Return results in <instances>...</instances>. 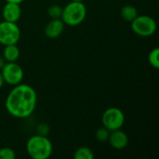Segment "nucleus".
<instances>
[{
	"mask_svg": "<svg viewBox=\"0 0 159 159\" xmlns=\"http://www.w3.org/2000/svg\"><path fill=\"white\" fill-rule=\"evenodd\" d=\"M37 94L30 85L18 84L13 87L6 98L5 107L7 113L16 118H27L35 110Z\"/></svg>",
	"mask_w": 159,
	"mask_h": 159,
	"instance_id": "f257e3e1",
	"label": "nucleus"
},
{
	"mask_svg": "<svg viewBox=\"0 0 159 159\" xmlns=\"http://www.w3.org/2000/svg\"><path fill=\"white\" fill-rule=\"evenodd\" d=\"M26 151L31 158L48 159L52 154L53 146L47 136L37 134L29 138L26 143Z\"/></svg>",
	"mask_w": 159,
	"mask_h": 159,
	"instance_id": "f03ea898",
	"label": "nucleus"
},
{
	"mask_svg": "<svg viewBox=\"0 0 159 159\" xmlns=\"http://www.w3.org/2000/svg\"><path fill=\"white\" fill-rule=\"evenodd\" d=\"M87 16V7L83 2L71 1L63 8L61 20L65 25L77 26L81 24Z\"/></svg>",
	"mask_w": 159,
	"mask_h": 159,
	"instance_id": "7ed1b4c3",
	"label": "nucleus"
},
{
	"mask_svg": "<svg viewBox=\"0 0 159 159\" xmlns=\"http://www.w3.org/2000/svg\"><path fill=\"white\" fill-rule=\"evenodd\" d=\"M130 23L133 33L139 36L148 37L157 31L156 20L148 15H138Z\"/></svg>",
	"mask_w": 159,
	"mask_h": 159,
	"instance_id": "20e7f679",
	"label": "nucleus"
},
{
	"mask_svg": "<svg viewBox=\"0 0 159 159\" xmlns=\"http://www.w3.org/2000/svg\"><path fill=\"white\" fill-rule=\"evenodd\" d=\"M102 122V126L109 131L121 129L125 124V115L121 109L117 107H110L103 112Z\"/></svg>",
	"mask_w": 159,
	"mask_h": 159,
	"instance_id": "39448f33",
	"label": "nucleus"
},
{
	"mask_svg": "<svg viewBox=\"0 0 159 159\" xmlns=\"http://www.w3.org/2000/svg\"><path fill=\"white\" fill-rule=\"evenodd\" d=\"M20 38V30L17 22L0 21V44L3 46L17 44Z\"/></svg>",
	"mask_w": 159,
	"mask_h": 159,
	"instance_id": "423d86ee",
	"label": "nucleus"
},
{
	"mask_svg": "<svg viewBox=\"0 0 159 159\" xmlns=\"http://www.w3.org/2000/svg\"><path fill=\"white\" fill-rule=\"evenodd\" d=\"M0 72L4 82L12 87L21 83L24 76V72L22 68L18 63H16V61L6 62Z\"/></svg>",
	"mask_w": 159,
	"mask_h": 159,
	"instance_id": "0eeeda50",
	"label": "nucleus"
},
{
	"mask_svg": "<svg viewBox=\"0 0 159 159\" xmlns=\"http://www.w3.org/2000/svg\"><path fill=\"white\" fill-rule=\"evenodd\" d=\"M2 16L4 20L17 22L21 16V7L18 3L6 2L2 9Z\"/></svg>",
	"mask_w": 159,
	"mask_h": 159,
	"instance_id": "6e6552de",
	"label": "nucleus"
},
{
	"mask_svg": "<svg viewBox=\"0 0 159 159\" xmlns=\"http://www.w3.org/2000/svg\"><path fill=\"white\" fill-rule=\"evenodd\" d=\"M108 142L110 145L116 150H122L126 148L129 144V137L128 135L121 129H116L114 131H110V135L108 138Z\"/></svg>",
	"mask_w": 159,
	"mask_h": 159,
	"instance_id": "1a4fd4ad",
	"label": "nucleus"
},
{
	"mask_svg": "<svg viewBox=\"0 0 159 159\" xmlns=\"http://www.w3.org/2000/svg\"><path fill=\"white\" fill-rule=\"evenodd\" d=\"M65 24L61 19H51L45 27V35L50 39L59 37L64 30Z\"/></svg>",
	"mask_w": 159,
	"mask_h": 159,
	"instance_id": "9d476101",
	"label": "nucleus"
},
{
	"mask_svg": "<svg viewBox=\"0 0 159 159\" xmlns=\"http://www.w3.org/2000/svg\"><path fill=\"white\" fill-rule=\"evenodd\" d=\"M3 49V58L6 62H13L18 61L20 58V49L17 47V44L4 46Z\"/></svg>",
	"mask_w": 159,
	"mask_h": 159,
	"instance_id": "9b49d317",
	"label": "nucleus"
},
{
	"mask_svg": "<svg viewBox=\"0 0 159 159\" xmlns=\"http://www.w3.org/2000/svg\"><path fill=\"white\" fill-rule=\"evenodd\" d=\"M120 15L122 17V19L126 21L131 22L138 15V9L131 5H126L124 6L121 10H120Z\"/></svg>",
	"mask_w": 159,
	"mask_h": 159,
	"instance_id": "f8f14e48",
	"label": "nucleus"
},
{
	"mask_svg": "<svg viewBox=\"0 0 159 159\" xmlns=\"http://www.w3.org/2000/svg\"><path fill=\"white\" fill-rule=\"evenodd\" d=\"M75 159H93L94 158V153L93 151L89 147H79L75 150L74 154Z\"/></svg>",
	"mask_w": 159,
	"mask_h": 159,
	"instance_id": "ddd939ff",
	"label": "nucleus"
},
{
	"mask_svg": "<svg viewBox=\"0 0 159 159\" xmlns=\"http://www.w3.org/2000/svg\"><path fill=\"white\" fill-rule=\"evenodd\" d=\"M148 61L150 63V65L152 67H154L155 69H158L159 68V48H153L148 55Z\"/></svg>",
	"mask_w": 159,
	"mask_h": 159,
	"instance_id": "4468645a",
	"label": "nucleus"
},
{
	"mask_svg": "<svg viewBox=\"0 0 159 159\" xmlns=\"http://www.w3.org/2000/svg\"><path fill=\"white\" fill-rule=\"evenodd\" d=\"M109 135H110V131L104 128L103 126L100 129H98L95 132V138L98 142H101V143H104V142H107L108 141V138H109Z\"/></svg>",
	"mask_w": 159,
	"mask_h": 159,
	"instance_id": "2eb2a0df",
	"label": "nucleus"
},
{
	"mask_svg": "<svg viewBox=\"0 0 159 159\" xmlns=\"http://www.w3.org/2000/svg\"><path fill=\"white\" fill-rule=\"evenodd\" d=\"M62 13V7L59 5H52L48 9V15L51 19H61Z\"/></svg>",
	"mask_w": 159,
	"mask_h": 159,
	"instance_id": "dca6fc26",
	"label": "nucleus"
},
{
	"mask_svg": "<svg viewBox=\"0 0 159 159\" xmlns=\"http://www.w3.org/2000/svg\"><path fill=\"white\" fill-rule=\"evenodd\" d=\"M16 154L12 148L3 147L0 149V159H15Z\"/></svg>",
	"mask_w": 159,
	"mask_h": 159,
	"instance_id": "f3484780",
	"label": "nucleus"
},
{
	"mask_svg": "<svg viewBox=\"0 0 159 159\" xmlns=\"http://www.w3.org/2000/svg\"><path fill=\"white\" fill-rule=\"evenodd\" d=\"M37 132H38V134H40V135H44V136H47L48 134V127L46 125V124H41V125H39L38 126V128H37Z\"/></svg>",
	"mask_w": 159,
	"mask_h": 159,
	"instance_id": "a211bd4d",
	"label": "nucleus"
},
{
	"mask_svg": "<svg viewBox=\"0 0 159 159\" xmlns=\"http://www.w3.org/2000/svg\"><path fill=\"white\" fill-rule=\"evenodd\" d=\"M5 63H6V61L4 60L3 56H1V55H0V70L3 68V66L5 65Z\"/></svg>",
	"mask_w": 159,
	"mask_h": 159,
	"instance_id": "6ab92c4d",
	"label": "nucleus"
},
{
	"mask_svg": "<svg viewBox=\"0 0 159 159\" xmlns=\"http://www.w3.org/2000/svg\"><path fill=\"white\" fill-rule=\"evenodd\" d=\"M6 2H12V3H18L20 4L21 2H23L24 0H5Z\"/></svg>",
	"mask_w": 159,
	"mask_h": 159,
	"instance_id": "aec40b11",
	"label": "nucleus"
},
{
	"mask_svg": "<svg viewBox=\"0 0 159 159\" xmlns=\"http://www.w3.org/2000/svg\"><path fill=\"white\" fill-rule=\"evenodd\" d=\"M4 84H5V82H4V79H3V77H2L1 72H0V89L4 86Z\"/></svg>",
	"mask_w": 159,
	"mask_h": 159,
	"instance_id": "412c9836",
	"label": "nucleus"
},
{
	"mask_svg": "<svg viewBox=\"0 0 159 159\" xmlns=\"http://www.w3.org/2000/svg\"><path fill=\"white\" fill-rule=\"evenodd\" d=\"M71 1H76V2H84L85 0H71Z\"/></svg>",
	"mask_w": 159,
	"mask_h": 159,
	"instance_id": "4be33fe9",
	"label": "nucleus"
},
{
	"mask_svg": "<svg viewBox=\"0 0 159 159\" xmlns=\"http://www.w3.org/2000/svg\"><path fill=\"white\" fill-rule=\"evenodd\" d=\"M0 21H1V19H0Z\"/></svg>",
	"mask_w": 159,
	"mask_h": 159,
	"instance_id": "5701e85b",
	"label": "nucleus"
}]
</instances>
